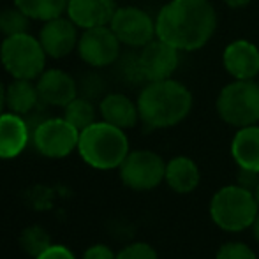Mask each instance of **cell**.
Segmentation results:
<instances>
[{
	"mask_svg": "<svg viewBox=\"0 0 259 259\" xmlns=\"http://www.w3.org/2000/svg\"><path fill=\"white\" fill-rule=\"evenodd\" d=\"M222 65L233 79H256L259 76V48L247 39H236L224 48Z\"/></svg>",
	"mask_w": 259,
	"mask_h": 259,
	"instance_id": "7c38bea8",
	"label": "cell"
},
{
	"mask_svg": "<svg viewBox=\"0 0 259 259\" xmlns=\"http://www.w3.org/2000/svg\"><path fill=\"white\" fill-rule=\"evenodd\" d=\"M28 21H30V18L16 6L0 11V32L6 37L16 34H25L28 28Z\"/></svg>",
	"mask_w": 259,
	"mask_h": 259,
	"instance_id": "cb8c5ba5",
	"label": "cell"
},
{
	"mask_svg": "<svg viewBox=\"0 0 259 259\" xmlns=\"http://www.w3.org/2000/svg\"><path fill=\"white\" fill-rule=\"evenodd\" d=\"M64 109H65L64 118L67 120L71 125H74L79 133L96 122V108H94L92 101L85 99V97H81V96L72 99Z\"/></svg>",
	"mask_w": 259,
	"mask_h": 259,
	"instance_id": "7402d4cb",
	"label": "cell"
},
{
	"mask_svg": "<svg viewBox=\"0 0 259 259\" xmlns=\"http://www.w3.org/2000/svg\"><path fill=\"white\" fill-rule=\"evenodd\" d=\"M217 28V13L208 0H169L155 18L157 37L180 52L208 45Z\"/></svg>",
	"mask_w": 259,
	"mask_h": 259,
	"instance_id": "6da1fadb",
	"label": "cell"
},
{
	"mask_svg": "<svg viewBox=\"0 0 259 259\" xmlns=\"http://www.w3.org/2000/svg\"><path fill=\"white\" fill-rule=\"evenodd\" d=\"M122 45L140 50L157 37L155 20L140 7H118L109 23Z\"/></svg>",
	"mask_w": 259,
	"mask_h": 259,
	"instance_id": "ba28073f",
	"label": "cell"
},
{
	"mask_svg": "<svg viewBox=\"0 0 259 259\" xmlns=\"http://www.w3.org/2000/svg\"><path fill=\"white\" fill-rule=\"evenodd\" d=\"M32 140L42 155L60 159L78 147L79 131L65 118H46L32 131Z\"/></svg>",
	"mask_w": 259,
	"mask_h": 259,
	"instance_id": "9c48e42d",
	"label": "cell"
},
{
	"mask_svg": "<svg viewBox=\"0 0 259 259\" xmlns=\"http://www.w3.org/2000/svg\"><path fill=\"white\" fill-rule=\"evenodd\" d=\"M236 180H238L240 187L254 192V189H256L257 184H259V173L257 171H250V169H243V167H240L238 178H236Z\"/></svg>",
	"mask_w": 259,
	"mask_h": 259,
	"instance_id": "f1b7e54d",
	"label": "cell"
},
{
	"mask_svg": "<svg viewBox=\"0 0 259 259\" xmlns=\"http://www.w3.org/2000/svg\"><path fill=\"white\" fill-rule=\"evenodd\" d=\"M4 108H6V87L0 83V115H2Z\"/></svg>",
	"mask_w": 259,
	"mask_h": 259,
	"instance_id": "d6a6232c",
	"label": "cell"
},
{
	"mask_svg": "<svg viewBox=\"0 0 259 259\" xmlns=\"http://www.w3.org/2000/svg\"><path fill=\"white\" fill-rule=\"evenodd\" d=\"M39 97L48 106H60L65 108L72 99L78 97V83L71 74L60 71V69H50L45 71L37 78Z\"/></svg>",
	"mask_w": 259,
	"mask_h": 259,
	"instance_id": "5bb4252c",
	"label": "cell"
},
{
	"mask_svg": "<svg viewBox=\"0 0 259 259\" xmlns=\"http://www.w3.org/2000/svg\"><path fill=\"white\" fill-rule=\"evenodd\" d=\"M30 138V127L27 120L16 113L0 115V157L13 159L25 150Z\"/></svg>",
	"mask_w": 259,
	"mask_h": 259,
	"instance_id": "2e32d148",
	"label": "cell"
},
{
	"mask_svg": "<svg viewBox=\"0 0 259 259\" xmlns=\"http://www.w3.org/2000/svg\"><path fill=\"white\" fill-rule=\"evenodd\" d=\"M41 104L37 85L32 79H14L6 89V106L16 115L27 116Z\"/></svg>",
	"mask_w": 259,
	"mask_h": 259,
	"instance_id": "ffe728a7",
	"label": "cell"
},
{
	"mask_svg": "<svg viewBox=\"0 0 259 259\" xmlns=\"http://www.w3.org/2000/svg\"><path fill=\"white\" fill-rule=\"evenodd\" d=\"M164 180L167 182L171 189L178 194H187L192 192L199 185L201 175H199L198 164L189 157H175L166 164V177Z\"/></svg>",
	"mask_w": 259,
	"mask_h": 259,
	"instance_id": "d6986e66",
	"label": "cell"
},
{
	"mask_svg": "<svg viewBox=\"0 0 259 259\" xmlns=\"http://www.w3.org/2000/svg\"><path fill=\"white\" fill-rule=\"evenodd\" d=\"M259 205L254 192L236 185L222 187L210 201L211 221L224 231H243L257 217Z\"/></svg>",
	"mask_w": 259,
	"mask_h": 259,
	"instance_id": "277c9868",
	"label": "cell"
},
{
	"mask_svg": "<svg viewBox=\"0 0 259 259\" xmlns=\"http://www.w3.org/2000/svg\"><path fill=\"white\" fill-rule=\"evenodd\" d=\"M14 6L20 7L30 20L50 21L67 11V0H14Z\"/></svg>",
	"mask_w": 259,
	"mask_h": 259,
	"instance_id": "44dd1931",
	"label": "cell"
},
{
	"mask_svg": "<svg viewBox=\"0 0 259 259\" xmlns=\"http://www.w3.org/2000/svg\"><path fill=\"white\" fill-rule=\"evenodd\" d=\"M231 155L238 167L259 173V127L247 125L238 129L231 141Z\"/></svg>",
	"mask_w": 259,
	"mask_h": 259,
	"instance_id": "ac0fdd59",
	"label": "cell"
},
{
	"mask_svg": "<svg viewBox=\"0 0 259 259\" xmlns=\"http://www.w3.org/2000/svg\"><path fill=\"white\" fill-rule=\"evenodd\" d=\"M99 111L104 122L120 127V129H131L140 120L138 103L134 104L123 94H108L106 97H103L99 104Z\"/></svg>",
	"mask_w": 259,
	"mask_h": 259,
	"instance_id": "e0dca14e",
	"label": "cell"
},
{
	"mask_svg": "<svg viewBox=\"0 0 259 259\" xmlns=\"http://www.w3.org/2000/svg\"><path fill=\"white\" fill-rule=\"evenodd\" d=\"M254 198H256V201H257V205H259V184H257V187L254 189Z\"/></svg>",
	"mask_w": 259,
	"mask_h": 259,
	"instance_id": "e575fe53",
	"label": "cell"
},
{
	"mask_svg": "<svg viewBox=\"0 0 259 259\" xmlns=\"http://www.w3.org/2000/svg\"><path fill=\"white\" fill-rule=\"evenodd\" d=\"M35 259H76L72 256V252L64 245H50L41 256Z\"/></svg>",
	"mask_w": 259,
	"mask_h": 259,
	"instance_id": "f546056e",
	"label": "cell"
},
{
	"mask_svg": "<svg viewBox=\"0 0 259 259\" xmlns=\"http://www.w3.org/2000/svg\"><path fill=\"white\" fill-rule=\"evenodd\" d=\"M46 52L41 41L30 35L16 34L6 37L0 48L2 65L14 79H35L45 72Z\"/></svg>",
	"mask_w": 259,
	"mask_h": 259,
	"instance_id": "8992f818",
	"label": "cell"
},
{
	"mask_svg": "<svg viewBox=\"0 0 259 259\" xmlns=\"http://www.w3.org/2000/svg\"><path fill=\"white\" fill-rule=\"evenodd\" d=\"M252 231H254V238L259 242V213H257L256 221H254V224H252Z\"/></svg>",
	"mask_w": 259,
	"mask_h": 259,
	"instance_id": "836d02e7",
	"label": "cell"
},
{
	"mask_svg": "<svg viewBox=\"0 0 259 259\" xmlns=\"http://www.w3.org/2000/svg\"><path fill=\"white\" fill-rule=\"evenodd\" d=\"M226 4H228L229 7H235V9H240V7H245L249 6L252 0H224Z\"/></svg>",
	"mask_w": 259,
	"mask_h": 259,
	"instance_id": "1f68e13d",
	"label": "cell"
},
{
	"mask_svg": "<svg viewBox=\"0 0 259 259\" xmlns=\"http://www.w3.org/2000/svg\"><path fill=\"white\" fill-rule=\"evenodd\" d=\"M42 48L48 57L62 58L69 55L74 48H78V25L71 18H55V20L45 21L41 34H39Z\"/></svg>",
	"mask_w": 259,
	"mask_h": 259,
	"instance_id": "4fadbf2b",
	"label": "cell"
},
{
	"mask_svg": "<svg viewBox=\"0 0 259 259\" xmlns=\"http://www.w3.org/2000/svg\"><path fill=\"white\" fill-rule=\"evenodd\" d=\"M166 177V164L162 157L150 150L129 152L120 164V178L134 191H150Z\"/></svg>",
	"mask_w": 259,
	"mask_h": 259,
	"instance_id": "52a82bcc",
	"label": "cell"
},
{
	"mask_svg": "<svg viewBox=\"0 0 259 259\" xmlns=\"http://www.w3.org/2000/svg\"><path fill=\"white\" fill-rule=\"evenodd\" d=\"M116 259H157L154 247L148 243H131L116 254Z\"/></svg>",
	"mask_w": 259,
	"mask_h": 259,
	"instance_id": "4316f807",
	"label": "cell"
},
{
	"mask_svg": "<svg viewBox=\"0 0 259 259\" xmlns=\"http://www.w3.org/2000/svg\"><path fill=\"white\" fill-rule=\"evenodd\" d=\"M217 259H256V254L250 247L240 242H229L219 249Z\"/></svg>",
	"mask_w": 259,
	"mask_h": 259,
	"instance_id": "484cf974",
	"label": "cell"
},
{
	"mask_svg": "<svg viewBox=\"0 0 259 259\" xmlns=\"http://www.w3.org/2000/svg\"><path fill=\"white\" fill-rule=\"evenodd\" d=\"M116 9L115 0H67V16L83 30L109 25Z\"/></svg>",
	"mask_w": 259,
	"mask_h": 259,
	"instance_id": "9a60e30c",
	"label": "cell"
},
{
	"mask_svg": "<svg viewBox=\"0 0 259 259\" xmlns=\"http://www.w3.org/2000/svg\"><path fill=\"white\" fill-rule=\"evenodd\" d=\"M180 50L167 45L166 41L159 37H155L147 46L138 50V58H140L145 81L150 83L171 78L180 64Z\"/></svg>",
	"mask_w": 259,
	"mask_h": 259,
	"instance_id": "8fae6325",
	"label": "cell"
},
{
	"mask_svg": "<svg viewBox=\"0 0 259 259\" xmlns=\"http://www.w3.org/2000/svg\"><path fill=\"white\" fill-rule=\"evenodd\" d=\"M192 109V94L173 78L150 81L138 97L140 120L150 129H166L180 123Z\"/></svg>",
	"mask_w": 259,
	"mask_h": 259,
	"instance_id": "7a4b0ae2",
	"label": "cell"
},
{
	"mask_svg": "<svg viewBox=\"0 0 259 259\" xmlns=\"http://www.w3.org/2000/svg\"><path fill=\"white\" fill-rule=\"evenodd\" d=\"M79 155L87 164L97 169L120 167L129 155V140L120 127L108 122H94L90 127L79 133L78 141Z\"/></svg>",
	"mask_w": 259,
	"mask_h": 259,
	"instance_id": "3957f363",
	"label": "cell"
},
{
	"mask_svg": "<svg viewBox=\"0 0 259 259\" xmlns=\"http://www.w3.org/2000/svg\"><path fill=\"white\" fill-rule=\"evenodd\" d=\"M120 46L122 42L115 35L109 25L106 27L87 28L79 35L78 41V53L85 64L90 67H108L116 64L120 58Z\"/></svg>",
	"mask_w": 259,
	"mask_h": 259,
	"instance_id": "30bf717a",
	"label": "cell"
},
{
	"mask_svg": "<svg viewBox=\"0 0 259 259\" xmlns=\"http://www.w3.org/2000/svg\"><path fill=\"white\" fill-rule=\"evenodd\" d=\"M83 259H116L113 250L106 245H94L85 252Z\"/></svg>",
	"mask_w": 259,
	"mask_h": 259,
	"instance_id": "4dcf8cb0",
	"label": "cell"
},
{
	"mask_svg": "<svg viewBox=\"0 0 259 259\" xmlns=\"http://www.w3.org/2000/svg\"><path fill=\"white\" fill-rule=\"evenodd\" d=\"M78 92H81V97L92 101L94 97H99L101 92H103V81H101V78L97 74H89L81 79Z\"/></svg>",
	"mask_w": 259,
	"mask_h": 259,
	"instance_id": "83f0119b",
	"label": "cell"
},
{
	"mask_svg": "<svg viewBox=\"0 0 259 259\" xmlns=\"http://www.w3.org/2000/svg\"><path fill=\"white\" fill-rule=\"evenodd\" d=\"M21 249L25 250L30 256L37 257L48 249L52 243H50V235L41 228V226H30L21 233Z\"/></svg>",
	"mask_w": 259,
	"mask_h": 259,
	"instance_id": "603a6c76",
	"label": "cell"
},
{
	"mask_svg": "<svg viewBox=\"0 0 259 259\" xmlns=\"http://www.w3.org/2000/svg\"><path fill=\"white\" fill-rule=\"evenodd\" d=\"M217 113L228 125L242 129L256 125L259 120V81L235 79L221 90Z\"/></svg>",
	"mask_w": 259,
	"mask_h": 259,
	"instance_id": "5b68a950",
	"label": "cell"
},
{
	"mask_svg": "<svg viewBox=\"0 0 259 259\" xmlns=\"http://www.w3.org/2000/svg\"><path fill=\"white\" fill-rule=\"evenodd\" d=\"M118 64V72L127 83H133V85H141L145 81L143 71H141L140 58H138V50L136 52H131L125 55H120V58L116 60Z\"/></svg>",
	"mask_w": 259,
	"mask_h": 259,
	"instance_id": "d4e9b609",
	"label": "cell"
}]
</instances>
